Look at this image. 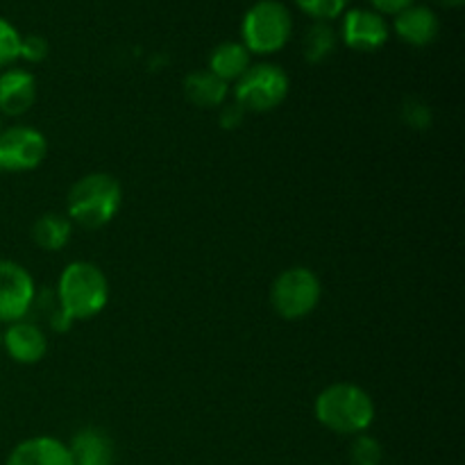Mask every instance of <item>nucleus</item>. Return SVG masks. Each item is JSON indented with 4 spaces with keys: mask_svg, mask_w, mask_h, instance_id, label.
Returning <instances> with one entry per match:
<instances>
[{
    "mask_svg": "<svg viewBox=\"0 0 465 465\" xmlns=\"http://www.w3.org/2000/svg\"><path fill=\"white\" fill-rule=\"evenodd\" d=\"M54 298L71 322L89 321L107 307L109 282L95 263L73 262L59 275Z\"/></svg>",
    "mask_w": 465,
    "mask_h": 465,
    "instance_id": "1",
    "label": "nucleus"
},
{
    "mask_svg": "<svg viewBox=\"0 0 465 465\" xmlns=\"http://www.w3.org/2000/svg\"><path fill=\"white\" fill-rule=\"evenodd\" d=\"M318 422L334 434L359 436L375 420V402L357 384H331L313 404Z\"/></svg>",
    "mask_w": 465,
    "mask_h": 465,
    "instance_id": "2",
    "label": "nucleus"
},
{
    "mask_svg": "<svg viewBox=\"0 0 465 465\" xmlns=\"http://www.w3.org/2000/svg\"><path fill=\"white\" fill-rule=\"evenodd\" d=\"M123 203V189L109 173H91L68 191V221L84 230H100L114 221Z\"/></svg>",
    "mask_w": 465,
    "mask_h": 465,
    "instance_id": "3",
    "label": "nucleus"
},
{
    "mask_svg": "<svg viewBox=\"0 0 465 465\" xmlns=\"http://www.w3.org/2000/svg\"><path fill=\"white\" fill-rule=\"evenodd\" d=\"M291 32L293 18L280 0H259L245 12L241 23V44L250 54H272L289 44Z\"/></svg>",
    "mask_w": 465,
    "mask_h": 465,
    "instance_id": "4",
    "label": "nucleus"
},
{
    "mask_svg": "<svg viewBox=\"0 0 465 465\" xmlns=\"http://www.w3.org/2000/svg\"><path fill=\"white\" fill-rule=\"evenodd\" d=\"M321 280L309 268H289L272 282L271 304L284 321L309 316L321 302Z\"/></svg>",
    "mask_w": 465,
    "mask_h": 465,
    "instance_id": "5",
    "label": "nucleus"
},
{
    "mask_svg": "<svg viewBox=\"0 0 465 465\" xmlns=\"http://www.w3.org/2000/svg\"><path fill=\"white\" fill-rule=\"evenodd\" d=\"M289 94V75L275 64H257L236 80L234 103L243 112H271L280 107Z\"/></svg>",
    "mask_w": 465,
    "mask_h": 465,
    "instance_id": "6",
    "label": "nucleus"
},
{
    "mask_svg": "<svg viewBox=\"0 0 465 465\" xmlns=\"http://www.w3.org/2000/svg\"><path fill=\"white\" fill-rule=\"evenodd\" d=\"M45 154H48V141L35 127L16 125L0 132V171H35L44 163Z\"/></svg>",
    "mask_w": 465,
    "mask_h": 465,
    "instance_id": "7",
    "label": "nucleus"
},
{
    "mask_svg": "<svg viewBox=\"0 0 465 465\" xmlns=\"http://www.w3.org/2000/svg\"><path fill=\"white\" fill-rule=\"evenodd\" d=\"M36 300L30 272L16 262L0 259V322H18L27 316Z\"/></svg>",
    "mask_w": 465,
    "mask_h": 465,
    "instance_id": "8",
    "label": "nucleus"
},
{
    "mask_svg": "<svg viewBox=\"0 0 465 465\" xmlns=\"http://www.w3.org/2000/svg\"><path fill=\"white\" fill-rule=\"evenodd\" d=\"M345 45L359 53H375L389 41V23L375 9H350L341 27Z\"/></svg>",
    "mask_w": 465,
    "mask_h": 465,
    "instance_id": "9",
    "label": "nucleus"
},
{
    "mask_svg": "<svg viewBox=\"0 0 465 465\" xmlns=\"http://www.w3.org/2000/svg\"><path fill=\"white\" fill-rule=\"evenodd\" d=\"M3 348L7 350V354L16 363L32 366V363H39L45 357V352H48V341H45V334L41 331V327H36L35 322L18 321L12 322L3 331Z\"/></svg>",
    "mask_w": 465,
    "mask_h": 465,
    "instance_id": "10",
    "label": "nucleus"
},
{
    "mask_svg": "<svg viewBox=\"0 0 465 465\" xmlns=\"http://www.w3.org/2000/svg\"><path fill=\"white\" fill-rule=\"evenodd\" d=\"M36 100V80L23 68H9L0 73V114L23 116Z\"/></svg>",
    "mask_w": 465,
    "mask_h": 465,
    "instance_id": "11",
    "label": "nucleus"
},
{
    "mask_svg": "<svg viewBox=\"0 0 465 465\" xmlns=\"http://www.w3.org/2000/svg\"><path fill=\"white\" fill-rule=\"evenodd\" d=\"M393 27L395 35H398L404 44L416 45V48L430 45L440 32L439 16H436L430 7H425V5H411V7L395 14Z\"/></svg>",
    "mask_w": 465,
    "mask_h": 465,
    "instance_id": "12",
    "label": "nucleus"
},
{
    "mask_svg": "<svg viewBox=\"0 0 465 465\" xmlns=\"http://www.w3.org/2000/svg\"><path fill=\"white\" fill-rule=\"evenodd\" d=\"M5 465H73L68 445L53 436H35L18 443Z\"/></svg>",
    "mask_w": 465,
    "mask_h": 465,
    "instance_id": "13",
    "label": "nucleus"
},
{
    "mask_svg": "<svg viewBox=\"0 0 465 465\" xmlns=\"http://www.w3.org/2000/svg\"><path fill=\"white\" fill-rule=\"evenodd\" d=\"M73 465H112L114 461V445L104 431L86 427L73 436L71 445Z\"/></svg>",
    "mask_w": 465,
    "mask_h": 465,
    "instance_id": "14",
    "label": "nucleus"
},
{
    "mask_svg": "<svg viewBox=\"0 0 465 465\" xmlns=\"http://www.w3.org/2000/svg\"><path fill=\"white\" fill-rule=\"evenodd\" d=\"M250 66H252V64H250L248 48H245L243 44H239V41H225V44L216 45L213 53L209 54L207 71H212L213 75L221 77L225 84H230V82L241 80V75H243Z\"/></svg>",
    "mask_w": 465,
    "mask_h": 465,
    "instance_id": "15",
    "label": "nucleus"
},
{
    "mask_svg": "<svg viewBox=\"0 0 465 465\" xmlns=\"http://www.w3.org/2000/svg\"><path fill=\"white\" fill-rule=\"evenodd\" d=\"M227 84L212 71L189 73L184 80V95L191 104L200 109L221 107L227 100Z\"/></svg>",
    "mask_w": 465,
    "mask_h": 465,
    "instance_id": "16",
    "label": "nucleus"
},
{
    "mask_svg": "<svg viewBox=\"0 0 465 465\" xmlns=\"http://www.w3.org/2000/svg\"><path fill=\"white\" fill-rule=\"evenodd\" d=\"M32 239L45 252H57L71 241V221L59 213H44L32 225Z\"/></svg>",
    "mask_w": 465,
    "mask_h": 465,
    "instance_id": "17",
    "label": "nucleus"
},
{
    "mask_svg": "<svg viewBox=\"0 0 465 465\" xmlns=\"http://www.w3.org/2000/svg\"><path fill=\"white\" fill-rule=\"evenodd\" d=\"M336 45V32L331 30V25L318 21L316 25L309 27L307 36H304V57L312 64H321L334 53Z\"/></svg>",
    "mask_w": 465,
    "mask_h": 465,
    "instance_id": "18",
    "label": "nucleus"
},
{
    "mask_svg": "<svg viewBox=\"0 0 465 465\" xmlns=\"http://www.w3.org/2000/svg\"><path fill=\"white\" fill-rule=\"evenodd\" d=\"M384 459V450H381L380 440L372 436L359 434L350 445V463L352 465H381Z\"/></svg>",
    "mask_w": 465,
    "mask_h": 465,
    "instance_id": "19",
    "label": "nucleus"
},
{
    "mask_svg": "<svg viewBox=\"0 0 465 465\" xmlns=\"http://www.w3.org/2000/svg\"><path fill=\"white\" fill-rule=\"evenodd\" d=\"M348 3L350 0H295V5H298L304 14H309V16L322 23L341 16V14L345 12V7H348Z\"/></svg>",
    "mask_w": 465,
    "mask_h": 465,
    "instance_id": "20",
    "label": "nucleus"
},
{
    "mask_svg": "<svg viewBox=\"0 0 465 465\" xmlns=\"http://www.w3.org/2000/svg\"><path fill=\"white\" fill-rule=\"evenodd\" d=\"M21 54V35L9 21L0 18V68L12 66Z\"/></svg>",
    "mask_w": 465,
    "mask_h": 465,
    "instance_id": "21",
    "label": "nucleus"
},
{
    "mask_svg": "<svg viewBox=\"0 0 465 465\" xmlns=\"http://www.w3.org/2000/svg\"><path fill=\"white\" fill-rule=\"evenodd\" d=\"M25 62L30 64H39L48 57V41L44 39L41 35H27L21 36V54Z\"/></svg>",
    "mask_w": 465,
    "mask_h": 465,
    "instance_id": "22",
    "label": "nucleus"
},
{
    "mask_svg": "<svg viewBox=\"0 0 465 465\" xmlns=\"http://www.w3.org/2000/svg\"><path fill=\"white\" fill-rule=\"evenodd\" d=\"M243 116L245 112L236 103L221 104V125L225 127V130H234V127H239L241 121H243Z\"/></svg>",
    "mask_w": 465,
    "mask_h": 465,
    "instance_id": "23",
    "label": "nucleus"
},
{
    "mask_svg": "<svg viewBox=\"0 0 465 465\" xmlns=\"http://www.w3.org/2000/svg\"><path fill=\"white\" fill-rule=\"evenodd\" d=\"M377 14H400L402 9L411 7L413 0H371Z\"/></svg>",
    "mask_w": 465,
    "mask_h": 465,
    "instance_id": "24",
    "label": "nucleus"
},
{
    "mask_svg": "<svg viewBox=\"0 0 465 465\" xmlns=\"http://www.w3.org/2000/svg\"><path fill=\"white\" fill-rule=\"evenodd\" d=\"M407 112H411V116H409L407 121L411 123L413 127H427V125H430L431 114H430V109H425L422 104H420V107H418V104H413V107H407Z\"/></svg>",
    "mask_w": 465,
    "mask_h": 465,
    "instance_id": "25",
    "label": "nucleus"
},
{
    "mask_svg": "<svg viewBox=\"0 0 465 465\" xmlns=\"http://www.w3.org/2000/svg\"><path fill=\"white\" fill-rule=\"evenodd\" d=\"M436 5H440V7H450V9H454V7H461L463 5V0H434Z\"/></svg>",
    "mask_w": 465,
    "mask_h": 465,
    "instance_id": "26",
    "label": "nucleus"
},
{
    "mask_svg": "<svg viewBox=\"0 0 465 465\" xmlns=\"http://www.w3.org/2000/svg\"><path fill=\"white\" fill-rule=\"evenodd\" d=\"M0 348H3V330H0Z\"/></svg>",
    "mask_w": 465,
    "mask_h": 465,
    "instance_id": "27",
    "label": "nucleus"
},
{
    "mask_svg": "<svg viewBox=\"0 0 465 465\" xmlns=\"http://www.w3.org/2000/svg\"><path fill=\"white\" fill-rule=\"evenodd\" d=\"M0 132H3V121H0Z\"/></svg>",
    "mask_w": 465,
    "mask_h": 465,
    "instance_id": "28",
    "label": "nucleus"
}]
</instances>
